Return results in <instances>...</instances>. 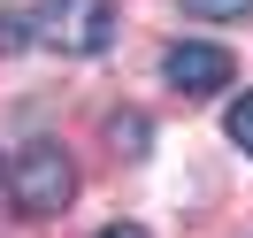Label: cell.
<instances>
[{
  "mask_svg": "<svg viewBox=\"0 0 253 238\" xmlns=\"http://www.w3.org/2000/svg\"><path fill=\"white\" fill-rule=\"evenodd\" d=\"M69 192H77V169H69L62 146L39 139V146H23V154L8 161V200H16L23 215H62Z\"/></svg>",
  "mask_w": 253,
  "mask_h": 238,
  "instance_id": "obj_1",
  "label": "cell"
},
{
  "mask_svg": "<svg viewBox=\"0 0 253 238\" xmlns=\"http://www.w3.org/2000/svg\"><path fill=\"white\" fill-rule=\"evenodd\" d=\"M39 39L62 47V54H108L115 0H46V8H39Z\"/></svg>",
  "mask_w": 253,
  "mask_h": 238,
  "instance_id": "obj_2",
  "label": "cell"
},
{
  "mask_svg": "<svg viewBox=\"0 0 253 238\" xmlns=\"http://www.w3.org/2000/svg\"><path fill=\"white\" fill-rule=\"evenodd\" d=\"M161 69H169V85H176V93H192V100L222 93V85L238 77V69H230V54H222V47H207V39H176V47L161 54Z\"/></svg>",
  "mask_w": 253,
  "mask_h": 238,
  "instance_id": "obj_3",
  "label": "cell"
},
{
  "mask_svg": "<svg viewBox=\"0 0 253 238\" xmlns=\"http://www.w3.org/2000/svg\"><path fill=\"white\" fill-rule=\"evenodd\" d=\"M222 131H230V146H246V154H253V93H238V100H230Z\"/></svg>",
  "mask_w": 253,
  "mask_h": 238,
  "instance_id": "obj_4",
  "label": "cell"
},
{
  "mask_svg": "<svg viewBox=\"0 0 253 238\" xmlns=\"http://www.w3.org/2000/svg\"><path fill=\"white\" fill-rule=\"evenodd\" d=\"M184 16H207V23H238V16H253V0H184Z\"/></svg>",
  "mask_w": 253,
  "mask_h": 238,
  "instance_id": "obj_5",
  "label": "cell"
},
{
  "mask_svg": "<svg viewBox=\"0 0 253 238\" xmlns=\"http://www.w3.org/2000/svg\"><path fill=\"white\" fill-rule=\"evenodd\" d=\"M108 139H115V154H146V115H115Z\"/></svg>",
  "mask_w": 253,
  "mask_h": 238,
  "instance_id": "obj_6",
  "label": "cell"
},
{
  "mask_svg": "<svg viewBox=\"0 0 253 238\" xmlns=\"http://www.w3.org/2000/svg\"><path fill=\"white\" fill-rule=\"evenodd\" d=\"M31 16H16V8H8V16H0V54H23V47H31Z\"/></svg>",
  "mask_w": 253,
  "mask_h": 238,
  "instance_id": "obj_7",
  "label": "cell"
},
{
  "mask_svg": "<svg viewBox=\"0 0 253 238\" xmlns=\"http://www.w3.org/2000/svg\"><path fill=\"white\" fill-rule=\"evenodd\" d=\"M92 238H146L138 223H108V231H92Z\"/></svg>",
  "mask_w": 253,
  "mask_h": 238,
  "instance_id": "obj_8",
  "label": "cell"
},
{
  "mask_svg": "<svg viewBox=\"0 0 253 238\" xmlns=\"http://www.w3.org/2000/svg\"><path fill=\"white\" fill-rule=\"evenodd\" d=\"M0 185H8V169H0Z\"/></svg>",
  "mask_w": 253,
  "mask_h": 238,
  "instance_id": "obj_9",
  "label": "cell"
}]
</instances>
